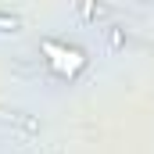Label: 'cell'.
<instances>
[{
    "label": "cell",
    "instance_id": "6da1fadb",
    "mask_svg": "<svg viewBox=\"0 0 154 154\" xmlns=\"http://www.w3.org/2000/svg\"><path fill=\"white\" fill-rule=\"evenodd\" d=\"M43 54L50 57V68H54L57 75H68V79L86 65V57H82L79 47H65V43H57V39H43Z\"/></svg>",
    "mask_w": 154,
    "mask_h": 154
},
{
    "label": "cell",
    "instance_id": "7a4b0ae2",
    "mask_svg": "<svg viewBox=\"0 0 154 154\" xmlns=\"http://www.w3.org/2000/svg\"><path fill=\"white\" fill-rule=\"evenodd\" d=\"M0 29H11V32H14V29H18V18H14V14H4V11H0Z\"/></svg>",
    "mask_w": 154,
    "mask_h": 154
}]
</instances>
